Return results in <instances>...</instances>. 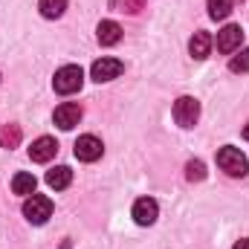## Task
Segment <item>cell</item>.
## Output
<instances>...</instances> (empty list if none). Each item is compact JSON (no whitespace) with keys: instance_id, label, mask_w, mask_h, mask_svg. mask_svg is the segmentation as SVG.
Returning <instances> with one entry per match:
<instances>
[{"instance_id":"cell-3","label":"cell","mask_w":249,"mask_h":249,"mask_svg":"<svg viewBox=\"0 0 249 249\" xmlns=\"http://www.w3.org/2000/svg\"><path fill=\"white\" fill-rule=\"evenodd\" d=\"M23 217H26L29 223H35V226L47 223V220L53 217V200L44 197V194H29L26 203H23Z\"/></svg>"},{"instance_id":"cell-5","label":"cell","mask_w":249,"mask_h":249,"mask_svg":"<svg viewBox=\"0 0 249 249\" xmlns=\"http://www.w3.org/2000/svg\"><path fill=\"white\" fill-rule=\"evenodd\" d=\"M241 44H244V29H241L238 23H229V26H223V29L217 32V53H223V55L238 53Z\"/></svg>"},{"instance_id":"cell-13","label":"cell","mask_w":249,"mask_h":249,"mask_svg":"<svg viewBox=\"0 0 249 249\" xmlns=\"http://www.w3.org/2000/svg\"><path fill=\"white\" fill-rule=\"evenodd\" d=\"M72 183V171L67 168V165H55L53 171H47V186L55 188V191H61Z\"/></svg>"},{"instance_id":"cell-17","label":"cell","mask_w":249,"mask_h":249,"mask_svg":"<svg viewBox=\"0 0 249 249\" xmlns=\"http://www.w3.org/2000/svg\"><path fill=\"white\" fill-rule=\"evenodd\" d=\"M232 12V0H209V18L212 20H223Z\"/></svg>"},{"instance_id":"cell-21","label":"cell","mask_w":249,"mask_h":249,"mask_svg":"<svg viewBox=\"0 0 249 249\" xmlns=\"http://www.w3.org/2000/svg\"><path fill=\"white\" fill-rule=\"evenodd\" d=\"M244 139H247V142H249V124H247V127H244Z\"/></svg>"},{"instance_id":"cell-14","label":"cell","mask_w":249,"mask_h":249,"mask_svg":"<svg viewBox=\"0 0 249 249\" xmlns=\"http://www.w3.org/2000/svg\"><path fill=\"white\" fill-rule=\"evenodd\" d=\"M35 186H38V180H35L29 171H20V174H15V177H12V191H15V194H20V197L35 194Z\"/></svg>"},{"instance_id":"cell-19","label":"cell","mask_w":249,"mask_h":249,"mask_svg":"<svg viewBox=\"0 0 249 249\" xmlns=\"http://www.w3.org/2000/svg\"><path fill=\"white\" fill-rule=\"evenodd\" d=\"M229 70H232V72H249V47L247 50H241L238 55H232Z\"/></svg>"},{"instance_id":"cell-10","label":"cell","mask_w":249,"mask_h":249,"mask_svg":"<svg viewBox=\"0 0 249 249\" xmlns=\"http://www.w3.org/2000/svg\"><path fill=\"white\" fill-rule=\"evenodd\" d=\"M55 151H58L55 139H53V136H41V139H35V142H32L29 157H32V162H50V160L55 157Z\"/></svg>"},{"instance_id":"cell-4","label":"cell","mask_w":249,"mask_h":249,"mask_svg":"<svg viewBox=\"0 0 249 249\" xmlns=\"http://www.w3.org/2000/svg\"><path fill=\"white\" fill-rule=\"evenodd\" d=\"M200 119V102L191 99V96H183L174 102V122L180 127H194Z\"/></svg>"},{"instance_id":"cell-12","label":"cell","mask_w":249,"mask_h":249,"mask_svg":"<svg viewBox=\"0 0 249 249\" xmlns=\"http://www.w3.org/2000/svg\"><path fill=\"white\" fill-rule=\"evenodd\" d=\"M212 35L209 32H194L191 35V41H188V53L197 58V61H203V58H209V53H212Z\"/></svg>"},{"instance_id":"cell-9","label":"cell","mask_w":249,"mask_h":249,"mask_svg":"<svg viewBox=\"0 0 249 249\" xmlns=\"http://www.w3.org/2000/svg\"><path fill=\"white\" fill-rule=\"evenodd\" d=\"M157 214H160V206H157L154 197H139V200L133 203V220H136L139 226H151V223L157 220Z\"/></svg>"},{"instance_id":"cell-11","label":"cell","mask_w":249,"mask_h":249,"mask_svg":"<svg viewBox=\"0 0 249 249\" xmlns=\"http://www.w3.org/2000/svg\"><path fill=\"white\" fill-rule=\"evenodd\" d=\"M96 38H99L102 47H116V44L122 41V26H119L116 20H102V23L96 26Z\"/></svg>"},{"instance_id":"cell-8","label":"cell","mask_w":249,"mask_h":249,"mask_svg":"<svg viewBox=\"0 0 249 249\" xmlns=\"http://www.w3.org/2000/svg\"><path fill=\"white\" fill-rule=\"evenodd\" d=\"M53 119H55V124H58L61 130H72L75 124L81 122V107H78L75 102H64V105L55 107Z\"/></svg>"},{"instance_id":"cell-15","label":"cell","mask_w":249,"mask_h":249,"mask_svg":"<svg viewBox=\"0 0 249 249\" xmlns=\"http://www.w3.org/2000/svg\"><path fill=\"white\" fill-rule=\"evenodd\" d=\"M38 9H41V15H44V18L55 20V18H61V15H64L67 0H38Z\"/></svg>"},{"instance_id":"cell-1","label":"cell","mask_w":249,"mask_h":249,"mask_svg":"<svg viewBox=\"0 0 249 249\" xmlns=\"http://www.w3.org/2000/svg\"><path fill=\"white\" fill-rule=\"evenodd\" d=\"M217 165L229 177H247V171H249V162H247V157H244V151L232 148V145H226V148L217 151Z\"/></svg>"},{"instance_id":"cell-7","label":"cell","mask_w":249,"mask_h":249,"mask_svg":"<svg viewBox=\"0 0 249 249\" xmlns=\"http://www.w3.org/2000/svg\"><path fill=\"white\" fill-rule=\"evenodd\" d=\"M124 72V64L119 58H99V61L90 67V75L102 84V81H113Z\"/></svg>"},{"instance_id":"cell-20","label":"cell","mask_w":249,"mask_h":249,"mask_svg":"<svg viewBox=\"0 0 249 249\" xmlns=\"http://www.w3.org/2000/svg\"><path fill=\"white\" fill-rule=\"evenodd\" d=\"M232 249H249V238H244V241H238V244H235Z\"/></svg>"},{"instance_id":"cell-16","label":"cell","mask_w":249,"mask_h":249,"mask_svg":"<svg viewBox=\"0 0 249 249\" xmlns=\"http://www.w3.org/2000/svg\"><path fill=\"white\" fill-rule=\"evenodd\" d=\"M18 142H20V127H18V124L0 127V145H3V148H15Z\"/></svg>"},{"instance_id":"cell-18","label":"cell","mask_w":249,"mask_h":249,"mask_svg":"<svg viewBox=\"0 0 249 249\" xmlns=\"http://www.w3.org/2000/svg\"><path fill=\"white\" fill-rule=\"evenodd\" d=\"M186 180L188 183H200V180H206V165L200 162V160H191L186 165Z\"/></svg>"},{"instance_id":"cell-2","label":"cell","mask_w":249,"mask_h":249,"mask_svg":"<svg viewBox=\"0 0 249 249\" xmlns=\"http://www.w3.org/2000/svg\"><path fill=\"white\" fill-rule=\"evenodd\" d=\"M81 84H84V72H81V67H75V64L61 67V70L55 72V78H53V87H55V93H61V96L78 93Z\"/></svg>"},{"instance_id":"cell-6","label":"cell","mask_w":249,"mask_h":249,"mask_svg":"<svg viewBox=\"0 0 249 249\" xmlns=\"http://www.w3.org/2000/svg\"><path fill=\"white\" fill-rule=\"evenodd\" d=\"M102 151H105V145H102V139L93 136V133L75 139V160H81V162H96V160L102 157Z\"/></svg>"}]
</instances>
